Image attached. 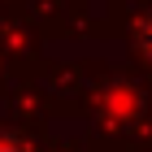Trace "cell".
Wrapping results in <instances>:
<instances>
[{
	"mask_svg": "<svg viewBox=\"0 0 152 152\" xmlns=\"http://www.w3.org/2000/svg\"><path fill=\"white\" fill-rule=\"evenodd\" d=\"M139 39H143V48L152 52V22H143V31H139Z\"/></svg>",
	"mask_w": 152,
	"mask_h": 152,
	"instance_id": "6da1fadb",
	"label": "cell"
}]
</instances>
